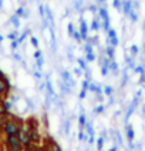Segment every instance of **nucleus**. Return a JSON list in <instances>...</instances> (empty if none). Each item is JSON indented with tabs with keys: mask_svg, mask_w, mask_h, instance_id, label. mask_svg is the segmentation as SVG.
<instances>
[{
	"mask_svg": "<svg viewBox=\"0 0 145 151\" xmlns=\"http://www.w3.org/2000/svg\"><path fill=\"white\" fill-rule=\"evenodd\" d=\"M43 64H44V59H43V56H41V57L37 59V68H41Z\"/></svg>",
	"mask_w": 145,
	"mask_h": 151,
	"instance_id": "4c0bfd02",
	"label": "nucleus"
},
{
	"mask_svg": "<svg viewBox=\"0 0 145 151\" xmlns=\"http://www.w3.org/2000/svg\"><path fill=\"white\" fill-rule=\"evenodd\" d=\"M105 56H107L110 60H114V57H115V47L111 46V44H108L107 49H105Z\"/></svg>",
	"mask_w": 145,
	"mask_h": 151,
	"instance_id": "9d476101",
	"label": "nucleus"
},
{
	"mask_svg": "<svg viewBox=\"0 0 145 151\" xmlns=\"http://www.w3.org/2000/svg\"><path fill=\"white\" fill-rule=\"evenodd\" d=\"M31 44H33L34 47H39V42H37L36 37H31Z\"/></svg>",
	"mask_w": 145,
	"mask_h": 151,
	"instance_id": "79ce46f5",
	"label": "nucleus"
},
{
	"mask_svg": "<svg viewBox=\"0 0 145 151\" xmlns=\"http://www.w3.org/2000/svg\"><path fill=\"white\" fill-rule=\"evenodd\" d=\"M17 137L20 138V141L23 143V145L24 147H27L29 144L31 143V138H30V128L27 127V124H26V121L20 126V128H19V131H17Z\"/></svg>",
	"mask_w": 145,
	"mask_h": 151,
	"instance_id": "7ed1b4c3",
	"label": "nucleus"
},
{
	"mask_svg": "<svg viewBox=\"0 0 145 151\" xmlns=\"http://www.w3.org/2000/svg\"><path fill=\"white\" fill-rule=\"evenodd\" d=\"M17 14H20V16H21V14H23V9H19V10H17Z\"/></svg>",
	"mask_w": 145,
	"mask_h": 151,
	"instance_id": "8fccbe9b",
	"label": "nucleus"
},
{
	"mask_svg": "<svg viewBox=\"0 0 145 151\" xmlns=\"http://www.w3.org/2000/svg\"><path fill=\"white\" fill-rule=\"evenodd\" d=\"M87 91H88V90H84V88H81V91H80V94H78V97H80L81 100H84L85 96H87Z\"/></svg>",
	"mask_w": 145,
	"mask_h": 151,
	"instance_id": "e433bc0d",
	"label": "nucleus"
},
{
	"mask_svg": "<svg viewBox=\"0 0 145 151\" xmlns=\"http://www.w3.org/2000/svg\"><path fill=\"white\" fill-rule=\"evenodd\" d=\"M122 13L125 14V16H128L129 14V12L132 10V0H122Z\"/></svg>",
	"mask_w": 145,
	"mask_h": 151,
	"instance_id": "0eeeda50",
	"label": "nucleus"
},
{
	"mask_svg": "<svg viewBox=\"0 0 145 151\" xmlns=\"http://www.w3.org/2000/svg\"><path fill=\"white\" fill-rule=\"evenodd\" d=\"M128 81V74L127 70H124V74H122V80H121V86H125V83Z\"/></svg>",
	"mask_w": 145,
	"mask_h": 151,
	"instance_id": "72a5a7b5",
	"label": "nucleus"
},
{
	"mask_svg": "<svg viewBox=\"0 0 145 151\" xmlns=\"http://www.w3.org/2000/svg\"><path fill=\"white\" fill-rule=\"evenodd\" d=\"M34 76H36V78H41V74H40L39 71H36V73H34Z\"/></svg>",
	"mask_w": 145,
	"mask_h": 151,
	"instance_id": "49530a36",
	"label": "nucleus"
},
{
	"mask_svg": "<svg viewBox=\"0 0 145 151\" xmlns=\"http://www.w3.org/2000/svg\"><path fill=\"white\" fill-rule=\"evenodd\" d=\"M102 27V23H101V19H94L93 20V23H91V26H90V29L93 30V32H98L100 29Z\"/></svg>",
	"mask_w": 145,
	"mask_h": 151,
	"instance_id": "1a4fd4ad",
	"label": "nucleus"
},
{
	"mask_svg": "<svg viewBox=\"0 0 145 151\" xmlns=\"http://www.w3.org/2000/svg\"><path fill=\"white\" fill-rule=\"evenodd\" d=\"M110 151H117V145H114V147H111Z\"/></svg>",
	"mask_w": 145,
	"mask_h": 151,
	"instance_id": "603ef678",
	"label": "nucleus"
},
{
	"mask_svg": "<svg viewBox=\"0 0 145 151\" xmlns=\"http://www.w3.org/2000/svg\"><path fill=\"white\" fill-rule=\"evenodd\" d=\"M87 43H90V44H97L98 43V37H87Z\"/></svg>",
	"mask_w": 145,
	"mask_h": 151,
	"instance_id": "7c9ffc66",
	"label": "nucleus"
},
{
	"mask_svg": "<svg viewBox=\"0 0 145 151\" xmlns=\"http://www.w3.org/2000/svg\"><path fill=\"white\" fill-rule=\"evenodd\" d=\"M84 51H85V53H91V51H93V44L87 43V44L84 46Z\"/></svg>",
	"mask_w": 145,
	"mask_h": 151,
	"instance_id": "c9c22d12",
	"label": "nucleus"
},
{
	"mask_svg": "<svg viewBox=\"0 0 145 151\" xmlns=\"http://www.w3.org/2000/svg\"><path fill=\"white\" fill-rule=\"evenodd\" d=\"M4 99H6V96H4V94H1V93H0V101H3V100H4Z\"/></svg>",
	"mask_w": 145,
	"mask_h": 151,
	"instance_id": "09e8293b",
	"label": "nucleus"
},
{
	"mask_svg": "<svg viewBox=\"0 0 145 151\" xmlns=\"http://www.w3.org/2000/svg\"><path fill=\"white\" fill-rule=\"evenodd\" d=\"M60 87H61V91L64 93V94H70V93L73 91V87L70 86L68 83H66V81H60Z\"/></svg>",
	"mask_w": 145,
	"mask_h": 151,
	"instance_id": "9b49d317",
	"label": "nucleus"
},
{
	"mask_svg": "<svg viewBox=\"0 0 145 151\" xmlns=\"http://www.w3.org/2000/svg\"><path fill=\"white\" fill-rule=\"evenodd\" d=\"M74 74H76V76H81V74H83V68H81V67H76V68H74Z\"/></svg>",
	"mask_w": 145,
	"mask_h": 151,
	"instance_id": "a19ab883",
	"label": "nucleus"
},
{
	"mask_svg": "<svg viewBox=\"0 0 145 151\" xmlns=\"http://www.w3.org/2000/svg\"><path fill=\"white\" fill-rule=\"evenodd\" d=\"M129 53H131V56H132V57H135V56H138V53H139V49H138V46H135V44H132V46L129 47Z\"/></svg>",
	"mask_w": 145,
	"mask_h": 151,
	"instance_id": "aec40b11",
	"label": "nucleus"
},
{
	"mask_svg": "<svg viewBox=\"0 0 145 151\" xmlns=\"http://www.w3.org/2000/svg\"><path fill=\"white\" fill-rule=\"evenodd\" d=\"M125 60H127L128 67L134 70V68H135V61H134V59H132V57H129V56H127V57H125Z\"/></svg>",
	"mask_w": 145,
	"mask_h": 151,
	"instance_id": "4be33fe9",
	"label": "nucleus"
},
{
	"mask_svg": "<svg viewBox=\"0 0 145 151\" xmlns=\"http://www.w3.org/2000/svg\"><path fill=\"white\" fill-rule=\"evenodd\" d=\"M73 37L76 39L77 42H81V40H83V37H81V33H80V30H74V33H73Z\"/></svg>",
	"mask_w": 145,
	"mask_h": 151,
	"instance_id": "bb28decb",
	"label": "nucleus"
},
{
	"mask_svg": "<svg viewBox=\"0 0 145 151\" xmlns=\"http://www.w3.org/2000/svg\"><path fill=\"white\" fill-rule=\"evenodd\" d=\"M110 71H112L114 74L118 73V63H117L115 60H111L110 61Z\"/></svg>",
	"mask_w": 145,
	"mask_h": 151,
	"instance_id": "2eb2a0df",
	"label": "nucleus"
},
{
	"mask_svg": "<svg viewBox=\"0 0 145 151\" xmlns=\"http://www.w3.org/2000/svg\"><path fill=\"white\" fill-rule=\"evenodd\" d=\"M90 83H91V81L85 78L84 81H83V84H81V86H83V88H84V90H88V86H90Z\"/></svg>",
	"mask_w": 145,
	"mask_h": 151,
	"instance_id": "58836bf2",
	"label": "nucleus"
},
{
	"mask_svg": "<svg viewBox=\"0 0 145 151\" xmlns=\"http://www.w3.org/2000/svg\"><path fill=\"white\" fill-rule=\"evenodd\" d=\"M61 80L66 81V83H68L71 87H74V80L71 78V74L68 73L67 70H63V71H61Z\"/></svg>",
	"mask_w": 145,
	"mask_h": 151,
	"instance_id": "6e6552de",
	"label": "nucleus"
},
{
	"mask_svg": "<svg viewBox=\"0 0 145 151\" xmlns=\"http://www.w3.org/2000/svg\"><path fill=\"white\" fill-rule=\"evenodd\" d=\"M43 148L46 151H63L61 147H60V144L54 138H51V137H46L43 140Z\"/></svg>",
	"mask_w": 145,
	"mask_h": 151,
	"instance_id": "20e7f679",
	"label": "nucleus"
},
{
	"mask_svg": "<svg viewBox=\"0 0 145 151\" xmlns=\"http://www.w3.org/2000/svg\"><path fill=\"white\" fill-rule=\"evenodd\" d=\"M142 27H144V30H145V20H144V23H142Z\"/></svg>",
	"mask_w": 145,
	"mask_h": 151,
	"instance_id": "5fc2aeb1",
	"label": "nucleus"
},
{
	"mask_svg": "<svg viewBox=\"0 0 145 151\" xmlns=\"http://www.w3.org/2000/svg\"><path fill=\"white\" fill-rule=\"evenodd\" d=\"M21 151H23V150H21Z\"/></svg>",
	"mask_w": 145,
	"mask_h": 151,
	"instance_id": "13d9d810",
	"label": "nucleus"
},
{
	"mask_svg": "<svg viewBox=\"0 0 145 151\" xmlns=\"http://www.w3.org/2000/svg\"><path fill=\"white\" fill-rule=\"evenodd\" d=\"M80 33H81L83 40H87V37H88V26H87V23H85V20L83 17L80 19Z\"/></svg>",
	"mask_w": 145,
	"mask_h": 151,
	"instance_id": "423d86ee",
	"label": "nucleus"
},
{
	"mask_svg": "<svg viewBox=\"0 0 145 151\" xmlns=\"http://www.w3.org/2000/svg\"><path fill=\"white\" fill-rule=\"evenodd\" d=\"M74 30H76V29H74V24H73V23H68V26H67V32H68V34H70V36H73Z\"/></svg>",
	"mask_w": 145,
	"mask_h": 151,
	"instance_id": "473e14b6",
	"label": "nucleus"
},
{
	"mask_svg": "<svg viewBox=\"0 0 145 151\" xmlns=\"http://www.w3.org/2000/svg\"><path fill=\"white\" fill-rule=\"evenodd\" d=\"M81 6H83V1H81V0H76V1H74V9H76V10L83 12V7H81Z\"/></svg>",
	"mask_w": 145,
	"mask_h": 151,
	"instance_id": "b1692460",
	"label": "nucleus"
},
{
	"mask_svg": "<svg viewBox=\"0 0 145 151\" xmlns=\"http://www.w3.org/2000/svg\"><path fill=\"white\" fill-rule=\"evenodd\" d=\"M108 73H110V67L108 66H101V74L108 76Z\"/></svg>",
	"mask_w": 145,
	"mask_h": 151,
	"instance_id": "2f4dec72",
	"label": "nucleus"
},
{
	"mask_svg": "<svg viewBox=\"0 0 145 151\" xmlns=\"http://www.w3.org/2000/svg\"><path fill=\"white\" fill-rule=\"evenodd\" d=\"M77 63H78V66H80V67L83 68V70H87V60L85 59H81V57H78V59H77Z\"/></svg>",
	"mask_w": 145,
	"mask_h": 151,
	"instance_id": "6ab92c4d",
	"label": "nucleus"
},
{
	"mask_svg": "<svg viewBox=\"0 0 145 151\" xmlns=\"http://www.w3.org/2000/svg\"><path fill=\"white\" fill-rule=\"evenodd\" d=\"M118 43H119L118 37H111V39L108 37V39H107V44H111V46H114V47H117Z\"/></svg>",
	"mask_w": 145,
	"mask_h": 151,
	"instance_id": "f3484780",
	"label": "nucleus"
},
{
	"mask_svg": "<svg viewBox=\"0 0 145 151\" xmlns=\"http://www.w3.org/2000/svg\"><path fill=\"white\" fill-rule=\"evenodd\" d=\"M95 59H97V57H95V54H94L93 51H91V53H85V60H87V61H94Z\"/></svg>",
	"mask_w": 145,
	"mask_h": 151,
	"instance_id": "393cba45",
	"label": "nucleus"
},
{
	"mask_svg": "<svg viewBox=\"0 0 145 151\" xmlns=\"http://www.w3.org/2000/svg\"><path fill=\"white\" fill-rule=\"evenodd\" d=\"M13 23H14L16 26H19V22H17V19H16V17H13Z\"/></svg>",
	"mask_w": 145,
	"mask_h": 151,
	"instance_id": "3c124183",
	"label": "nucleus"
},
{
	"mask_svg": "<svg viewBox=\"0 0 145 151\" xmlns=\"http://www.w3.org/2000/svg\"><path fill=\"white\" fill-rule=\"evenodd\" d=\"M128 17H129V20L132 22V23H136L138 22V13H136L135 9H132L131 12H129V14H128Z\"/></svg>",
	"mask_w": 145,
	"mask_h": 151,
	"instance_id": "4468645a",
	"label": "nucleus"
},
{
	"mask_svg": "<svg viewBox=\"0 0 145 151\" xmlns=\"http://www.w3.org/2000/svg\"><path fill=\"white\" fill-rule=\"evenodd\" d=\"M4 148L6 151H21L24 150V145L20 141L17 135H4Z\"/></svg>",
	"mask_w": 145,
	"mask_h": 151,
	"instance_id": "f03ea898",
	"label": "nucleus"
},
{
	"mask_svg": "<svg viewBox=\"0 0 145 151\" xmlns=\"http://www.w3.org/2000/svg\"><path fill=\"white\" fill-rule=\"evenodd\" d=\"M85 123H87V117H85L84 111H81V114L78 116V124H80V127L83 128V127L85 126Z\"/></svg>",
	"mask_w": 145,
	"mask_h": 151,
	"instance_id": "dca6fc26",
	"label": "nucleus"
},
{
	"mask_svg": "<svg viewBox=\"0 0 145 151\" xmlns=\"http://www.w3.org/2000/svg\"><path fill=\"white\" fill-rule=\"evenodd\" d=\"M91 77H93V74H91V70H88V68H87V70H85V78L91 81Z\"/></svg>",
	"mask_w": 145,
	"mask_h": 151,
	"instance_id": "ea45409f",
	"label": "nucleus"
},
{
	"mask_svg": "<svg viewBox=\"0 0 145 151\" xmlns=\"http://www.w3.org/2000/svg\"><path fill=\"white\" fill-rule=\"evenodd\" d=\"M88 91H93V93H97V94H101L102 88H101V86H98V84L90 83V86H88Z\"/></svg>",
	"mask_w": 145,
	"mask_h": 151,
	"instance_id": "f8f14e48",
	"label": "nucleus"
},
{
	"mask_svg": "<svg viewBox=\"0 0 145 151\" xmlns=\"http://www.w3.org/2000/svg\"><path fill=\"white\" fill-rule=\"evenodd\" d=\"M107 36H108L110 39H111V37H117V32H115L112 27H110V29L107 30Z\"/></svg>",
	"mask_w": 145,
	"mask_h": 151,
	"instance_id": "c756f323",
	"label": "nucleus"
},
{
	"mask_svg": "<svg viewBox=\"0 0 145 151\" xmlns=\"http://www.w3.org/2000/svg\"><path fill=\"white\" fill-rule=\"evenodd\" d=\"M95 143H97V144H95V145H97V150L101 151V150H102V147H104V137H98Z\"/></svg>",
	"mask_w": 145,
	"mask_h": 151,
	"instance_id": "412c9836",
	"label": "nucleus"
},
{
	"mask_svg": "<svg viewBox=\"0 0 145 151\" xmlns=\"http://www.w3.org/2000/svg\"><path fill=\"white\" fill-rule=\"evenodd\" d=\"M104 106L102 104H100V106H97L95 109H94V114H101V113H104Z\"/></svg>",
	"mask_w": 145,
	"mask_h": 151,
	"instance_id": "c85d7f7f",
	"label": "nucleus"
},
{
	"mask_svg": "<svg viewBox=\"0 0 145 151\" xmlns=\"http://www.w3.org/2000/svg\"><path fill=\"white\" fill-rule=\"evenodd\" d=\"M39 151H46V150H44V148H43V147H41V148H40V150H39Z\"/></svg>",
	"mask_w": 145,
	"mask_h": 151,
	"instance_id": "6e6d98bb",
	"label": "nucleus"
},
{
	"mask_svg": "<svg viewBox=\"0 0 145 151\" xmlns=\"http://www.w3.org/2000/svg\"><path fill=\"white\" fill-rule=\"evenodd\" d=\"M144 51H145V42H144Z\"/></svg>",
	"mask_w": 145,
	"mask_h": 151,
	"instance_id": "4d7b16f0",
	"label": "nucleus"
},
{
	"mask_svg": "<svg viewBox=\"0 0 145 151\" xmlns=\"http://www.w3.org/2000/svg\"><path fill=\"white\" fill-rule=\"evenodd\" d=\"M23 123H24L23 120L14 117V116L11 114L10 118L6 121L4 127H3V134L4 135H16L17 131H19V128H20V126H21Z\"/></svg>",
	"mask_w": 145,
	"mask_h": 151,
	"instance_id": "f257e3e1",
	"label": "nucleus"
},
{
	"mask_svg": "<svg viewBox=\"0 0 145 151\" xmlns=\"http://www.w3.org/2000/svg\"><path fill=\"white\" fill-rule=\"evenodd\" d=\"M97 1H98V3H100V4H101V6H104V4H105V1H107V0H97Z\"/></svg>",
	"mask_w": 145,
	"mask_h": 151,
	"instance_id": "de8ad7c7",
	"label": "nucleus"
},
{
	"mask_svg": "<svg viewBox=\"0 0 145 151\" xmlns=\"http://www.w3.org/2000/svg\"><path fill=\"white\" fill-rule=\"evenodd\" d=\"M102 91L105 93V94H107V96H112V91H114V88H112V87H111V86H105V87H104V90H102Z\"/></svg>",
	"mask_w": 145,
	"mask_h": 151,
	"instance_id": "cd10ccee",
	"label": "nucleus"
},
{
	"mask_svg": "<svg viewBox=\"0 0 145 151\" xmlns=\"http://www.w3.org/2000/svg\"><path fill=\"white\" fill-rule=\"evenodd\" d=\"M34 57H36V59L41 57V51H40V50H36V53H34Z\"/></svg>",
	"mask_w": 145,
	"mask_h": 151,
	"instance_id": "a18cd8bd",
	"label": "nucleus"
},
{
	"mask_svg": "<svg viewBox=\"0 0 145 151\" xmlns=\"http://www.w3.org/2000/svg\"><path fill=\"white\" fill-rule=\"evenodd\" d=\"M134 71L135 73H138V74H142L145 71V66L144 64H139V66H135V68H134Z\"/></svg>",
	"mask_w": 145,
	"mask_h": 151,
	"instance_id": "5701e85b",
	"label": "nucleus"
},
{
	"mask_svg": "<svg viewBox=\"0 0 145 151\" xmlns=\"http://www.w3.org/2000/svg\"><path fill=\"white\" fill-rule=\"evenodd\" d=\"M134 135H135V133H134V128L128 124V126H127V138H128V141H134Z\"/></svg>",
	"mask_w": 145,
	"mask_h": 151,
	"instance_id": "ddd939ff",
	"label": "nucleus"
},
{
	"mask_svg": "<svg viewBox=\"0 0 145 151\" xmlns=\"http://www.w3.org/2000/svg\"><path fill=\"white\" fill-rule=\"evenodd\" d=\"M67 57H68V60H70V61H73V60H74V56H73V53H71V50H68Z\"/></svg>",
	"mask_w": 145,
	"mask_h": 151,
	"instance_id": "37998d69",
	"label": "nucleus"
},
{
	"mask_svg": "<svg viewBox=\"0 0 145 151\" xmlns=\"http://www.w3.org/2000/svg\"><path fill=\"white\" fill-rule=\"evenodd\" d=\"M88 10H90L91 13L95 14V13L98 12V6H97V4H90V6H88Z\"/></svg>",
	"mask_w": 145,
	"mask_h": 151,
	"instance_id": "f704fd0d",
	"label": "nucleus"
},
{
	"mask_svg": "<svg viewBox=\"0 0 145 151\" xmlns=\"http://www.w3.org/2000/svg\"><path fill=\"white\" fill-rule=\"evenodd\" d=\"M29 127V126H27ZM30 138H31V141L36 144H40L43 141V137H41V133H40V130L39 128H30Z\"/></svg>",
	"mask_w": 145,
	"mask_h": 151,
	"instance_id": "39448f33",
	"label": "nucleus"
},
{
	"mask_svg": "<svg viewBox=\"0 0 145 151\" xmlns=\"http://www.w3.org/2000/svg\"><path fill=\"white\" fill-rule=\"evenodd\" d=\"M142 116H144V117H145V104H144V106H142Z\"/></svg>",
	"mask_w": 145,
	"mask_h": 151,
	"instance_id": "864d4df0",
	"label": "nucleus"
},
{
	"mask_svg": "<svg viewBox=\"0 0 145 151\" xmlns=\"http://www.w3.org/2000/svg\"><path fill=\"white\" fill-rule=\"evenodd\" d=\"M10 113L7 109H6V104H4V100L0 101V116H4V114H7Z\"/></svg>",
	"mask_w": 145,
	"mask_h": 151,
	"instance_id": "a211bd4d",
	"label": "nucleus"
},
{
	"mask_svg": "<svg viewBox=\"0 0 145 151\" xmlns=\"http://www.w3.org/2000/svg\"><path fill=\"white\" fill-rule=\"evenodd\" d=\"M68 131H70V121H66V134H68Z\"/></svg>",
	"mask_w": 145,
	"mask_h": 151,
	"instance_id": "c03bdc74",
	"label": "nucleus"
},
{
	"mask_svg": "<svg viewBox=\"0 0 145 151\" xmlns=\"http://www.w3.org/2000/svg\"><path fill=\"white\" fill-rule=\"evenodd\" d=\"M112 6L117 9V10H121V7H122V0H114L112 1Z\"/></svg>",
	"mask_w": 145,
	"mask_h": 151,
	"instance_id": "a878e982",
	"label": "nucleus"
}]
</instances>
